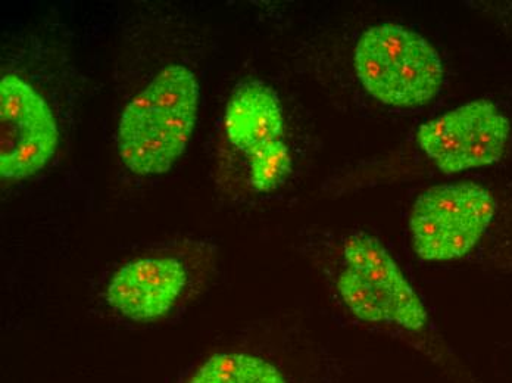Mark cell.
Here are the masks:
<instances>
[{"label": "cell", "instance_id": "3957f363", "mask_svg": "<svg viewBox=\"0 0 512 383\" xmlns=\"http://www.w3.org/2000/svg\"><path fill=\"white\" fill-rule=\"evenodd\" d=\"M337 277L340 300L359 322L393 326L411 333L429 329L430 317L389 249L358 230L346 236Z\"/></svg>", "mask_w": 512, "mask_h": 383}, {"label": "cell", "instance_id": "9c48e42d", "mask_svg": "<svg viewBox=\"0 0 512 383\" xmlns=\"http://www.w3.org/2000/svg\"><path fill=\"white\" fill-rule=\"evenodd\" d=\"M189 383H286L276 366L251 354L226 353L209 358Z\"/></svg>", "mask_w": 512, "mask_h": 383}, {"label": "cell", "instance_id": "7a4b0ae2", "mask_svg": "<svg viewBox=\"0 0 512 383\" xmlns=\"http://www.w3.org/2000/svg\"><path fill=\"white\" fill-rule=\"evenodd\" d=\"M354 70L371 98L401 110L429 105L445 83V65L435 46L396 23L376 24L359 34Z\"/></svg>", "mask_w": 512, "mask_h": 383}, {"label": "cell", "instance_id": "277c9868", "mask_svg": "<svg viewBox=\"0 0 512 383\" xmlns=\"http://www.w3.org/2000/svg\"><path fill=\"white\" fill-rule=\"evenodd\" d=\"M227 142L242 155L248 185L256 193H273L293 174L286 117L279 93L264 80L237 83L223 117Z\"/></svg>", "mask_w": 512, "mask_h": 383}, {"label": "cell", "instance_id": "8992f818", "mask_svg": "<svg viewBox=\"0 0 512 383\" xmlns=\"http://www.w3.org/2000/svg\"><path fill=\"white\" fill-rule=\"evenodd\" d=\"M511 130L510 118L495 102L474 99L421 124L415 142L442 173L457 174L499 163Z\"/></svg>", "mask_w": 512, "mask_h": 383}, {"label": "cell", "instance_id": "ba28073f", "mask_svg": "<svg viewBox=\"0 0 512 383\" xmlns=\"http://www.w3.org/2000/svg\"><path fill=\"white\" fill-rule=\"evenodd\" d=\"M186 283V269L177 258H139L112 276L106 301L128 320L154 322L173 310Z\"/></svg>", "mask_w": 512, "mask_h": 383}, {"label": "cell", "instance_id": "6da1fadb", "mask_svg": "<svg viewBox=\"0 0 512 383\" xmlns=\"http://www.w3.org/2000/svg\"><path fill=\"white\" fill-rule=\"evenodd\" d=\"M199 102L201 84L189 67L162 68L121 114L117 148L127 170L140 177L167 174L192 139Z\"/></svg>", "mask_w": 512, "mask_h": 383}, {"label": "cell", "instance_id": "52a82bcc", "mask_svg": "<svg viewBox=\"0 0 512 383\" xmlns=\"http://www.w3.org/2000/svg\"><path fill=\"white\" fill-rule=\"evenodd\" d=\"M0 177L21 182L45 170L59 146L51 105L17 74L0 80Z\"/></svg>", "mask_w": 512, "mask_h": 383}, {"label": "cell", "instance_id": "5b68a950", "mask_svg": "<svg viewBox=\"0 0 512 383\" xmlns=\"http://www.w3.org/2000/svg\"><path fill=\"white\" fill-rule=\"evenodd\" d=\"M496 211L495 196L479 183L432 186L412 204L408 223L412 249L429 263L467 258L482 244Z\"/></svg>", "mask_w": 512, "mask_h": 383}]
</instances>
